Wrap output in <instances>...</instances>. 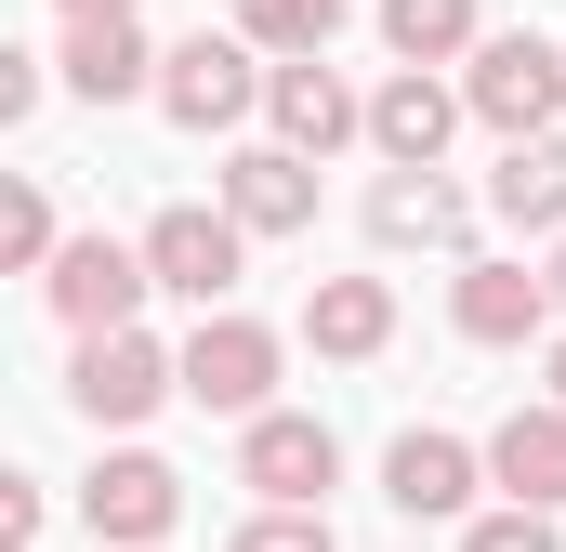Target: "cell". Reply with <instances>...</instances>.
Segmentation results:
<instances>
[{
  "label": "cell",
  "instance_id": "1",
  "mask_svg": "<svg viewBox=\"0 0 566 552\" xmlns=\"http://www.w3.org/2000/svg\"><path fill=\"white\" fill-rule=\"evenodd\" d=\"M461 106H474L501 145H541V132L566 119V53L541 40V26H501V40L461 66Z\"/></svg>",
  "mask_w": 566,
  "mask_h": 552
},
{
  "label": "cell",
  "instance_id": "2",
  "mask_svg": "<svg viewBox=\"0 0 566 552\" xmlns=\"http://www.w3.org/2000/svg\"><path fill=\"white\" fill-rule=\"evenodd\" d=\"M238 487L264 500V513H329V487H343V434L316 408H264L238 434Z\"/></svg>",
  "mask_w": 566,
  "mask_h": 552
},
{
  "label": "cell",
  "instance_id": "3",
  "mask_svg": "<svg viewBox=\"0 0 566 552\" xmlns=\"http://www.w3.org/2000/svg\"><path fill=\"white\" fill-rule=\"evenodd\" d=\"M133 251H145V276H158L171 302H198V316H238V302H224V289H238V264H251L238 211H198V198H171V211L145 224Z\"/></svg>",
  "mask_w": 566,
  "mask_h": 552
},
{
  "label": "cell",
  "instance_id": "4",
  "mask_svg": "<svg viewBox=\"0 0 566 552\" xmlns=\"http://www.w3.org/2000/svg\"><path fill=\"white\" fill-rule=\"evenodd\" d=\"M264 79H277V66H264L238 26H224V40L198 26V40H171V66H158V106H171L185 132H238V119L264 106Z\"/></svg>",
  "mask_w": 566,
  "mask_h": 552
},
{
  "label": "cell",
  "instance_id": "5",
  "mask_svg": "<svg viewBox=\"0 0 566 552\" xmlns=\"http://www.w3.org/2000/svg\"><path fill=\"white\" fill-rule=\"evenodd\" d=\"M185 395L224 421H264L277 408V329L264 316H198L185 329Z\"/></svg>",
  "mask_w": 566,
  "mask_h": 552
},
{
  "label": "cell",
  "instance_id": "6",
  "mask_svg": "<svg viewBox=\"0 0 566 552\" xmlns=\"http://www.w3.org/2000/svg\"><path fill=\"white\" fill-rule=\"evenodd\" d=\"M158 395H185V355H158L145 329H106V342H80V369H66V408L106 421V434H133Z\"/></svg>",
  "mask_w": 566,
  "mask_h": 552
},
{
  "label": "cell",
  "instance_id": "7",
  "mask_svg": "<svg viewBox=\"0 0 566 552\" xmlns=\"http://www.w3.org/2000/svg\"><path fill=\"white\" fill-rule=\"evenodd\" d=\"M80 513H93V540H119V552H158L171 527H185V474H171L158 447H119V460H93Z\"/></svg>",
  "mask_w": 566,
  "mask_h": 552
},
{
  "label": "cell",
  "instance_id": "8",
  "mask_svg": "<svg viewBox=\"0 0 566 552\" xmlns=\"http://www.w3.org/2000/svg\"><path fill=\"white\" fill-rule=\"evenodd\" d=\"M158 289L145 276V251H119V237H66V264L40 276V302L80 329V342H106V329H133V302Z\"/></svg>",
  "mask_w": 566,
  "mask_h": 552
},
{
  "label": "cell",
  "instance_id": "9",
  "mask_svg": "<svg viewBox=\"0 0 566 552\" xmlns=\"http://www.w3.org/2000/svg\"><path fill=\"white\" fill-rule=\"evenodd\" d=\"M474 487H488V447H461V434H396L382 447V500L409 513V527H434V513H474Z\"/></svg>",
  "mask_w": 566,
  "mask_h": 552
},
{
  "label": "cell",
  "instance_id": "10",
  "mask_svg": "<svg viewBox=\"0 0 566 552\" xmlns=\"http://www.w3.org/2000/svg\"><path fill=\"white\" fill-rule=\"evenodd\" d=\"M461 132V93L434 79V66H396L382 93H369V145H382V171H434Z\"/></svg>",
  "mask_w": 566,
  "mask_h": 552
},
{
  "label": "cell",
  "instance_id": "11",
  "mask_svg": "<svg viewBox=\"0 0 566 552\" xmlns=\"http://www.w3.org/2000/svg\"><path fill=\"white\" fill-rule=\"evenodd\" d=\"M224 211H238V237H303V224H316V158L238 145V158H224Z\"/></svg>",
  "mask_w": 566,
  "mask_h": 552
},
{
  "label": "cell",
  "instance_id": "12",
  "mask_svg": "<svg viewBox=\"0 0 566 552\" xmlns=\"http://www.w3.org/2000/svg\"><path fill=\"white\" fill-rule=\"evenodd\" d=\"M264 119H277V145H290V158H329V145H356V132H369V106L343 93V66H329V53L264 79Z\"/></svg>",
  "mask_w": 566,
  "mask_h": 552
},
{
  "label": "cell",
  "instance_id": "13",
  "mask_svg": "<svg viewBox=\"0 0 566 552\" xmlns=\"http://www.w3.org/2000/svg\"><path fill=\"white\" fill-rule=\"evenodd\" d=\"M488 487H501L514 513H566V408H554V395L488 434Z\"/></svg>",
  "mask_w": 566,
  "mask_h": 552
},
{
  "label": "cell",
  "instance_id": "14",
  "mask_svg": "<svg viewBox=\"0 0 566 552\" xmlns=\"http://www.w3.org/2000/svg\"><path fill=\"white\" fill-rule=\"evenodd\" d=\"M448 316H461V342H541L554 329V276L541 264H461Z\"/></svg>",
  "mask_w": 566,
  "mask_h": 552
},
{
  "label": "cell",
  "instance_id": "15",
  "mask_svg": "<svg viewBox=\"0 0 566 552\" xmlns=\"http://www.w3.org/2000/svg\"><path fill=\"white\" fill-rule=\"evenodd\" d=\"M303 342L316 355H382L396 342V289L382 276H316L303 289Z\"/></svg>",
  "mask_w": 566,
  "mask_h": 552
},
{
  "label": "cell",
  "instance_id": "16",
  "mask_svg": "<svg viewBox=\"0 0 566 552\" xmlns=\"http://www.w3.org/2000/svg\"><path fill=\"white\" fill-rule=\"evenodd\" d=\"M158 66L171 53H145V26H66V93H93V106L158 93Z\"/></svg>",
  "mask_w": 566,
  "mask_h": 552
},
{
  "label": "cell",
  "instance_id": "17",
  "mask_svg": "<svg viewBox=\"0 0 566 552\" xmlns=\"http://www.w3.org/2000/svg\"><path fill=\"white\" fill-rule=\"evenodd\" d=\"M488 211H501V224H541V237H566V132L501 145V171H488Z\"/></svg>",
  "mask_w": 566,
  "mask_h": 552
},
{
  "label": "cell",
  "instance_id": "18",
  "mask_svg": "<svg viewBox=\"0 0 566 552\" xmlns=\"http://www.w3.org/2000/svg\"><path fill=\"white\" fill-rule=\"evenodd\" d=\"M369 237H382V251H422V237H461V198H448L434 171H382V184H369Z\"/></svg>",
  "mask_w": 566,
  "mask_h": 552
},
{
  "label": "cell",
  "instance_id": "19",
  "mask_svg": "<svg viewBox=\"0 0 566 552\" xmlns=\"http://www.w3.org/2000/svg\"><path fill=\"white\" fill-rule=\"evenodd\" d=\"M343 13H356V0H238V40L277 53V66H316V53L343 40Z\"/></svg>",
  "mask_w": 566,
  "mask_h": 552
},
{
  "label": "cell",
  "instance_id": "20",
  "mask_svg": "<svg viewBox=\"0 0 566 552\" xmlns=\"http://www.w3.org/2000/svg\"><path fill=\"white\" fill-rule=\"evenodd\" d=\"M382 40H396V66H448V53H488V40H474V0H382Z\"/></svg>",
  "mask_w": 566,
  "mask_h": 552
},
{
  "label": "cell",
  "instance_id": "21",
  "mask_svg": "<svg viewBox=\"0 0 566 552\" xmlns=\"http://www.w3.org/2000/svg\"><path fill=\"white\" fill-rule=\"evenodd\" d=\"M0 264H13V276H53V264H66V237H53V198H40V184H13V198H0Z\"/></svg>",
  "mask_w": 566,
  "mask_h": 552
},
{
  "label": "cell",
  "instance_id": "22",
  "mask_svg": "<svg viewBox=\"0 0 566 552\" xmlns=\"http://www.w3.org/2000/svg\"><path fill=\"white\" fill-rule=\"evenodd\" d=\"M461 552H566V540H554V513H514V500H501V513L461 527Z\"/></svg>",
  "mask_w": 566,
  "mask_h": 552
},
{
  "label": "cell",
  "instance_id": "23",
  "mask_svg": "<svg viewBox=\"0 0 566 552\" xmlns=\"http://www.w3.org/2000/svg\"><path fill=\"white\" fill-rule=\"evenodd\" d=\"M224 552H329V513H251Z\"/></svg>",
  "mask_w": 566,
  "mask_h": 552
},
{
  "label": "cell",
  "instance_id": "24",
  "mask_svg": "<svg viewBox=\"0 0 566 552\" xmlns=\"http://www.w3.org/2000/svg\"><path fill=\"white\" fill-rule=\"evenodd\" d=\"M0 552H40V474H0Z\"/></svg>",
  "mask_w": 566,
  "mask_h": 552
},
{
  "label": "cell",
  "instance_id": "25",
  "mask_svg": "<svg viewBox=\"0 0 566 552\" xmlns=\"http://www.w3.org/2000/svg\"><path fill=\"white\" fill-rule=\"evenodd\" d=\"M66 26H133V0H66Z\"/></svg>",
  "mask_w": 566,
  "mask_h": 552
},
{
  "label": "cell",
  "instance_id": "26",
  "mask_svg": "<svg viewBox=\"0 0 566 552\" xmlns=\"http://www.w3.org/2000/svg\"><path fill=\"white\" fill-rule=\"evenodd\" d=\"M541 276H554V316H566V237H554V264H541Z\"/></svg>",
  "mask_w": 566,
  "mask_h": 552
},
{
  "label": "cell",
  "instance_id": "27",
  "mask_svg": "<svg viewBox=\"0 0 566 552\" xmlns=\"http://www.w3.org/2000/svg\"><path fill=\"white\" fill-rule=\"evenodd\" d=\"M554 408H566V329H554Z\"/></svg>",
  "mask_w": 566,
  "mask_h": 552
}]
</instances>
